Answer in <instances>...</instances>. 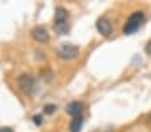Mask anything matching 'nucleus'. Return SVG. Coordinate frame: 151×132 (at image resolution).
<instances>
[{"instance_id":"f257e3e1","label":"nucleus","mask_w":151,"mask_h":132,"mask_svg":"<svg viewBox=\"0 0 151 132\" xmlns=\"http://www.w3.org/2000/svg\"><path fill=\"white\" fill-rule=\"evenodd\" d=\"M143 19H145V15H143L142 11H135L131 16L127 19L124 27H123V32L126 35H132L139 29L140 24H142Z\"/></svg>"},{"instance_id":"f03ea898","label":"nucleus","mask_w":151,"mask_h":132,"mask_svg":"<svg viewBox=\"0 0 151 132\" xmlns=\"http://www.w3.org/2000/svg\"><path fill=\"white\" fill-rule=\"evenodd\" d=\"M58 56L60 59H64V60H70V59H74L78 54H79V47L74 46L71 43H63L62 46L58 48Z\"/></svg>"},{"instance_id":"7ed1b4c3","label":"nucleus","mask_w":151,"mask_h":132,"mask_svg":"<svg viewBox=\"0 0 151 132\" xmlns=\"http://www.w3.org/2000/svg\"><path fill=\"white\" fill-rule=\"evenodd\" d=\"M35 86V80L29 75H20L17 78V87L24 93H31Z\"/></svg>"},{"instance_id":"20e7f679","label":"nucleus","mask_w":151,"mask_h":132,"mask_svg":"<svg viewBox=\"0 0 151 132\" xmlns=\"http://www.w3.org/2000/svg\"><path fill=\"white\" fill-rule=\"evenodd\" d=\"M31 35L35 40L39 41V43H47V41L50 40L48 32H47V29L42 26H37V27H35V28H32Z\"/></svg>"},{"instance_id":"39448f33","label":"nucleus","mask_w":151,"mask_h":132,"mask_svg":"<svg viewBox=\"0 0 151 132\" xmlns=\"http://www.w3.org/2000/svg\"><path fill=\"white\" fill-rule=\"evenodd\" d=\"M96 29L103 35V36H110L112 34V24L109 19L100 17L96 21Z\"/></svg>"},{"instance_id":"423d86ee","label":"nucleus","mask_w":151,"mask_h":132,"mask_svg":"<svg viewBox=\"0 0 151 132\" xmlns=\"http://www.w3.org/2000/svg\"><path fill=\"white\" fill-rule=\"evenodd\" d=\"M66 111H67V113H68V115L74 116V118H75V116L82 115L83 103H80V101H71V103L66 107Z\"/></svg>"},{"instance_id":"0eeeda50","label":"nucleus","mask_w":151,"mask_h":132,"mask_svg":"<svg viewBox=\"0 0 151 132\" xmlns=\"http://www.w3.org/2000/svg\"><path fill=\"white\" fill-rule=\"evenodd\" d=\"M67 17H68V11L63 7H58L55 9V23H59V21H67Z\"/></svg>"},{"instance_id":"6e6552de","label":"nucleus","mask_w":151,"mask_h":132,"mask_svg":"<svg viewBox=\"0 0 151 132\" xmlns=\"http://www.w3.org/2000/svg\"><path fill=\"white\" fill-rule=\"evenodd\" d=\"M54 29L58 35H66L70 31V24L67 21H59V23H55Z\"/></svg>"},{"instance_id":"1a4fd4ad","label":"nucleus","mask_w":151,"mask_h":132,"mask_svg":"<svg viewBox=\"0 0 151 132\" xmlns=\"http://www.w3.org/2000/svg\"><path fill=\"white\" fill-rule=\"evenodd\" d=\"M82 126H83V116L82 115L75 116V118L71 120L70 129H71V132H79L80 129H82Z\"/></svg>"},{"instance_id":"9d476101","label":"nucleus","mask_w":151,"mask_h":132,"mask_svg":"<svg viewBox=\"0 0 151 132\" xmlns=\"http://www.w3.org/2000/svg\"><path fill=\"white\" fill-rule=\"evenodd\" d=\"M55 109H56V106H55V104H47V106H44V112H46L47 115L54 113Z\"/></svg>"},{"instance_id":"9b49d317","label":"nucleus","mask_w":151,"mask_h":132,"mask_svg":"<svg viewBox=\"0 0 151 132\" xmlns=\"http://www.w3.org/2000/svg\"><path fill=\"white\" fill-rule=\"evenodd\" d=\"M34 123H36L37 126H39V124H42V116H34Z\"/></svg>"},{"instance_id":"f8f14e48","label":"nucleus","mask_w":151,"mask_h":132,"mask_svg":"<svg viewBox=\"0 0 151 132\" xmlns=\"http://www.w3.org/2000/svg\"><path fill=\"white\" fill-rule=\"evenodd\" d=\"M146 52H147L148 55H151V41H148L147 46H146Z\"/></svg>"},{"instance_id":"ddd939ff","label":"nucleus","mask_w":151,"mask_h":132,"mask_svg":"<svg viewBox=\"0 0 151 132\" xmlns=\"http://www.w3.org/2000/svg\"><path fill=\"white\" fill-rule=\"evenodd\" d=\"M0 132H14L11 128H8V127H1L0 128Z\"/></svg>"},{"instance_id":"4468645a","label":"nucleus","mask_w":151,"mask_h":132,"mask_svg":"<svg viewBox=\"0 0 151 132\" xmlns=\"http://www.w3.org/2000/svg\"><path fill=\"white\" fill-rule=\"evenodd\" d=\"M147 124L148 126H151V113H150V116H148V119H147Z\"/></svg>"}]
</instances>
